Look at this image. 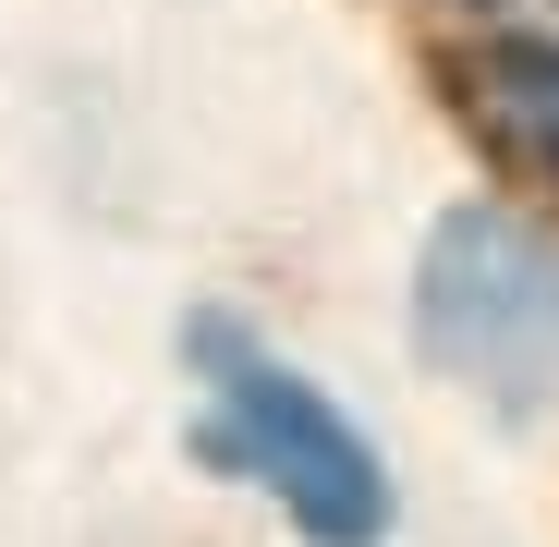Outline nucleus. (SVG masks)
<instances>
[{
	"mask_svg": "<svg viewBox=\"0 0 559 547\" xmlns=\"http://www.w3.org/2000/svg\"><path fill=\"white\" fill-rule=\"evenodd\" d=\"M195 390H207V463L267 487L317 547H378L390 535V475L353 438L329 390H305L293 365H267L231 317H195Z\"/></svg>",
	"mask_w": 559,
	"mask_h": 547,
	"instance_id": "f257e3e1",
	"label": "nucleus"
},
{
	"mask_svg": "<svg viewBox=\"0 0 559 547\" xmlns=\"http://www.w3.org/2000/svg\"><path fill=\"white\" fill-rule=\"evenodd\" d=\"M414 329L426 365L499 414H559V231L511 207H450L414 267Z\"/></svg>",
	"mask_w": 559,
	"mask_h": 547,
	"instance_id": "f03ea898",
	"label": "nucleus"
},
{
	"mask_svg": "<svg viewBox=\"0 0 559 547\" xmlns=\"http://www.w3.org/2000/svg\"><path fill=\"white\" fill-rule=\"evenodd\" d=\"M450 98H462V122H475L511 170L559 182V49H547V37H487V49H462V61H450Z\"/></svg>",
	"mask_w": 559,
	"mask_h": 547,
	"instance_id": "7ed1b4c3",
	"label": "nucleus"
}]
</instances>
